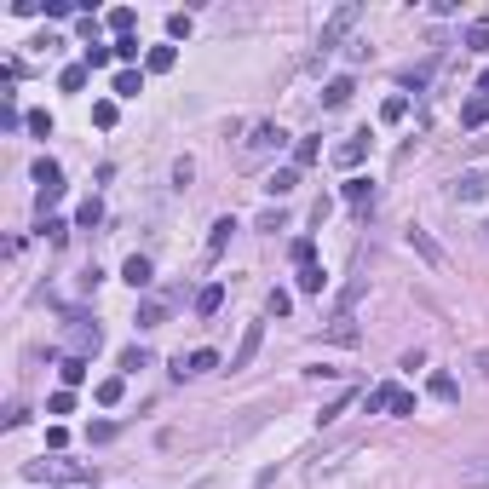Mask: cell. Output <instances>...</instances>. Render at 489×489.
Returning <instances> with one entry per match:
<instances>
[{
	"label": "cell",
	"mask_w": 489,
	"mask_h": 489,
	"mask_svg": "<svg viewBox=\"0 0 489 489\" xmlns=\"http://www.w3.org/2000/svg\"><path fill=\"white\" fill-rule=\"evenodd\" d=\"M58 81H64V93H81V86H86V64H69Z\"/></svg>",
	"instance_id": "7402d4cb"
},
{
	"label": "cell",
	"mask_w": 489,
	"mask_h": 489,
	"mask_svg": "<svg viewBox=\"0 0 489 489\" xmlns=\"http://www.w3.org/2000/svg\"><path fill=\"white\" fill-rule=\"evenodd\" d=\"M311 161H317V139H299L294 144V167H311Z\"/></svg>",
	"instance_id": "4316f807"
},
{
	"label": "cell",
	"mask_w": 489,
	"mask_h": 489,
	"mask_svg": "<svg viewBox=\"0 0 489 489\" xmlns=\"http://www.w3.org/2000/svg\"><path fill=\"white\" fill-rule=\"evenodd\" d=\"M288 305H294V299H288V294H282V288H277V294H271V299H265V311H271V317H288Z\"/></svg>",
	"instance_id": "e575fe53"
},
{
	"label": "cell",
	"mask_w": 489,
	"mask_h": 489,
	"mask_svg": "<svg viewBox=\"0 0 489 489\" xmlns=\"http://www.w3.org/2000/svg\"><path fill=\"white\" fill-rule=\"evenodd\" d=\"M115 58H121V64H132V58H139V40L121 35V40H115Z\"/></svg>",
	"instance_id": "d6a6232c"
},
{
	"label": "cell",
	"mask_w": 489,
	"mask_h": 489,
	"mask_svg": "<svg viewBox=\"0 0 489 489\" xmlns=\"http://www.w3.org/2000/svg\"><path fill=\"white\" fill-rule=\"evenodd\" d=\"M345 202H351V207L363 213V207L374 202V185H369V179H345Z\"/></svg>",
	"instance_id": "8fae6325"
},
{
	"label": "cell",
	"mask_w": 489,
	"mask_h": 489,
	"mask_svg": "<svg viewBox=\"0 0 489 489\" xmlns=\"http://www.w3.org/2000/svg\"><path fill=\"white\" fill-rule=\"evenodd\" d=\"M449 196H455V202H489V167H461Z\"/></svg>",
	"instance_id": "7a4b0ae2"
},
{
	"label": "cell",
	"mask_w": 489,
	"mask_h": 489,
	"mask_svg": "<svg viewBox=\"0 0 489 489\" xmlns=\"http://www.w3.org/2000/svg\"><path fill=\"white\" fill-rule=\"evenodd\" d=\"M98 213H104L98 196H86V202H81V225H98Z\"/></svg>",
	"instance_id": "d590c367"
},
{
	"label": "cell",
	"mask_w": 489,
	"mask_h": 489,
	"mask_svg": "<svg viewBox=\"0 0 489 489\" xmlns=\"http://www.w3.org/2000/svg\"><path fill=\"white\" fill-rule=\"evenodd\" d=\"M29 132H40V139H47V132H52V115H47V110H35V115H29Z\"/></svg>",
	"instance_id": "ab89813d"
},
{
	"label": "cell",
	"mask_w": 489,
	"mask_h": 489,
	"mask_svg": "<svg viewBox=\"0 0 489 489\" xmlns=\"http://www.w3.org/2000/svg\"><path fill=\"white\" fill-rule=\"evenodd\" d=\"M357 18H363V6H357V0H345V6H334V18H328V23H323V35H317V64H323V58H328V52L340 47V40H345V29L357 23Z\"/></svg>",
	"instance_id": "6da1fadb"
},
{
	"label": "cell",
	"mask_w": 489,
	"mask_h": 489,
	"mask_svg": "<svg viewBox=\"0 0 489 489\" xmlns=\"http://www.w3.org/2000/svg\"><path fill=\"white\" fill-rule=\"evenodd\" d=\"M363 156H369V132H351V139L334 150V161H340V167H357Z\"/></svg>",
	"instance_id": "277c9868"
},
{
	"label": "cell",
	"mask_w": 489,
	"mask_h": 489,
	"mask_svg": "<svg viewBox=\"0 0 489 489\" xmlns=\"http://www.w3.org/2000/svg\"><path fill=\"white\" fill-rule=\"evenodd\" d=\"M294 185H299V167H277L271 179H265V190H271V196H288Z\"/></svg>",
	"instance_id": "30bf717a"
},
{
	"label": "cell",
	"mask_w": 489,
	"mask_h": 489,
	"mask_svg": "<svg viewBox=\"0 0 489 489\" xmlns=\"http://www.w3.org/2000/svg\"><path fill=\"white\" fill-rule=\"evenodd\" d=\"M47 409H52V415H69V409H75V391H69V386L52 391V403H47Z\"/></svg>",
	"instance_id": "4dcf8cb0"
},
{
	"label": "cell",
	"mask_w": 489,
	"mask_h": 489,
	"mask_svg": "<svg viewBox=\"0 0 489 489\" xmlns=\"http://www.w3.org/2000/svg\"><path fill=\"white\" fill-rule=\"evenodd\" d=\"M219 305H225V288H219V282L196 294V311H202V317H213V311H219Z\"/></svg>",
	"instance_id": "e0dca14e"
},
{
	"label": "cell",
	"mask_w": 489,
	"mask_h": 489,
	"mask_svg": "<svg viewBox=\"0 0 489 489\" xmlns=\"http://www.w3.org/2000/svg\"><path fill=\"white\" fill-rule=\"evenodd\" d=\"M403 115H409V98H386L380 104V121H403Z\"/></svg>",
	"instance_id": "484cf974"
},
{
	"label": "cell",
	"mask_w": 489,
	"mask_h": 489,
	"mask_svg": "<svg viewBox=\"0 0 489 489\" xmlns=\"http://www.w3.org/2000/svg\"><path fill=\"white\" fill-rule=\"evenodd\" d=\"M472 369H478V374L489 380V351H478V357H472Z\"/></svg>",
	"instance_id": "60d3db41"
},
{
	"label": "cell",
	"mask_w": 489,
	"mask_h": 489,
	"mask_svg": "<svg viewBox=\"0 0 489 489\" xmlns=\"http://www.w3.org/2000/svg\"><path fill=\"white\" fill-rule=\"evenodd\" d=\"M432 397H443V403H455L461 391H455V380H449V374H432Z\"/></svg>",
	"instance_id": "d4e9b609"
},
{
	"label": "cell",
	"mask_w": 489,
	"mask_h": 489,
	"mask_svg": "<svg viewBox=\"0 0 489 489\" xmlns=\"http://www.w3.org/2000/svg\"><path fill=\"white\" fill-rule=\"evenodd\" d=\"M478 98H489V69H483V75H478Z\"/></svg>",
	"instance_id": "b9f144b4"
},
{
	"label": "cell",
	"mask_w": 489,
	"mask_h": 489,
	"mask_svg": "<svg viewBox=\"0 0 489 489\" xmlns=\"http://www.w3.org/2000/svg\"><path fill=\"white\" fill-rule=\"evenodd\" d=\"M190 179H196V161L179 156V161H173V185H190Z\"/></svg>",
	"instance_id": "83f0119b"
},
{
	"label": "cell",
	"mask_w": 489,
	"mask_h": 489,
	"mask_svg": "<svg viewBox=\"0 0 489 489\" xmlns=\"http://www.w3.org/2000/svg\"><path fill=\"white\" fill-rule=\"evenodd\" d=\"M167 323V299H144L139 305V328H161Z\"/></svg>",
	"instance_id": "7c38bea8"
},
{
	"label": "cell",
	"mask_w": 489,
	"mask_h": 489,
	"mask_svg": "<svg viewBox=\"0 0 489 489\" xmlns=\"http://www.w3.org/2000/svg\"><path fill=\"white\" fill-rule=\"evenodd\" d=\"M121 369H127V374L150 369V351H144V345H127V351H121Z\"/></svg>",
	"instance_id": "d6986e66"
},
{
	"label": "cell",
	"mask_w": 489,
	"mask_h": 489,
	"mask_svg": "<svg viewBox=\"0 0 489 489\" xmlns=\"http://www.w3.org/2000/svg\"><path fill=\"white\" fill-rule=\"evenodd\" d=\"M259 340H265V328H259V323H248V334H242V345H236V357H231V369H248V363H253V351H259Z\"/></svg>",
	"instance_id": "8992f818"
},
{
	"label": "cell",
	"mask_w": 489,
	"mask_h": 489,
	"mask_svg": "<svg viewBox=\"0 0 489 489\" xmlns=\"http://www.w3.org/2000/svg\"><path fill=\"white\" fill-rule=\"evenodd\" d=\"M483 115H489V98H472V104L461 110V121H466V127H483Z\"/></svg>",
	"instance_id": "603a6c76"
},
{
	"label": "cell",
	"mask_w": 489,
	"mask_h": 489,
	"mask_svg": "<svg viewBox=\"0 0 489 489\" xmlns=\"http://www.w3.org/2000/svg\"><path fill=\"white\" fill-rule=\"evenodd\" d=\"M409 248H415V253H420L426 265H443V248H437V242H432L426 231H409Z\"/></svg>",
	"instance_id": "9c48e42d"
},
{
	"label": "cell",
	"mask_w": 489,
	"mask_h": 489,
	"mask_svg": "<svg viewBox=\"0 0 489 489\" xmlns=\"http://www.w3.org/2000/svg\"><path fill=\"white\" fill-rule=\"evenodd\" d=\"M167 35H173V40H185V35H190V18H185V12H173V18H167Z\"/></svg>",
	"instance_id": "836d02e7"
},
{
	"label": "cell",
	"mask_w": 489,
	"mask_h": 489,
	"mask_svg": "<svg viewBox=\"0 0 489 489\" xmlns=\"http://www.w3.org/2000/svg\"><path fill=\"white\" fill-rule=\"evenodd\" d=\"M466 47H472V52H489V18H478V23L466 29Z\"/></svg>",
	"instance_id": "ffe728a7"
},
{
	"label": "cell",
	"mask_w": 489,
	"mask_h": 489,
	"mask_svg": "<svg viewBox=\"0 0 489 489\" xmlns=\"http://www.w3.org/2000/svg\"><path fill=\"white\" fill-rule=\"evenodd\" d=\"M351 93H357V86H351V75H340V81H328V86H323V104H328V110H340V104H351Z\"/></svg>",
	"instance_id": "52a82bcc"
},
{
	"label": "cell",
	"mask_w": 489,
	"mask_h": 489,
	"mask_svg": "<svg viewBox=\"0 0 489 489\" xmlns=\"http://www.w3.org/2000/svg\"><path fill=\"white\" fill-rule=\"evenodd\" d=\"M483 236H489V225H483Z\"/></svg>",
	"instance_id": "7bdbcfd3"
},
{
	"label": "cell",
	"mask_w": 489,
	"mask_h": 489,
	"mask_svg": "<svg viewBox=\"0 0 489 489\" xmlns=\"http://www.w3.org/2000/svg\"><path fill=\"white\" fill-rule=\"evenodd\" d=\"M110 29H115V35H127V29H132V12H127V6H115V12H110Z\"/></svg>",
	"instance_id": "74e56055"
},
{
	"label": "cell",
	"mask_w": 489,
	"mask_h": 489,
	"mask_svg": "<svg viewBox=\"0 0 489 489\" xmlns=\"http://www.w3.org/2000/svg\"><path fill=\"white\" fill-rule=\"evenodd\" d=\"M150 69H156V75L173 69V47H156V52H150Z\"/></svg>",
	"instance_id": "f35d334b"
},
{
	"label": "cell",
	"mask_w": 489,
	"mask_h": 489,
	"mask_svg": "<svg viewBox=\"0 0 489 489\" xmlns=\"http://www.w3.org/2000/svg\"><path fill=\"white\" fill-rule=\"evenodd\" d=\"M282 225H288V213H282V207H271V213L259 219V231H282Z\"/></svg>",
	"instance_id": "8d00e7d4"
},
{
	"label": "cell",
	"mask_w": 489,
	"mask_h": 489,
	"mask_svg": "<svg viewBox=\"0 0 489 489\" xmlns=\"http://www.w3.org/2000/svg\"><path fill=\"white\" fill-rule=\"evenodd\" d=\"M121 277H127L132 288H150V259H144V253H132V259L121 265Z\"/></svg>",
	"instance_id": "ba28073f"
},
{
	"label": "cell",
	"mask_w": 489,
	"mask_h": 489,
	"mask_svg": "<svg viewBox=\"0 0 489 489\" xmlns=\"http://www.w3.org/2000/svg\"><path fill=\"white\" fill-rule=\"evenodd\" d=\"M81 380H86V357H69L64 363V386H81Z\"/></svg>",
	"instance_id": "f1b7e54d"
},
{
	"label": "cell",
	"mask_w": 489,
	"mask_h": 489,
	"mask_svg": "<svg viewBox=\"0 0 489 489\" xmlns=\"http://www.w3.org/2000/svg\"><path fill=\"white\" fill-rule=\"evenodd\" d=\"M299 294H323V271H317V265H305V271H299Z\"/></svg>",
	"instance_id": "cb8c5ba5"
},
{
	"label": "cell",
	"mask_w": 489,
	"mask_h": 489,
	"mask_svg": "<svg viewBox=\"0 0 489 489\" xmlns=\"http://www.w3.org/2000/svg\"><path fill=\"white\" fill-rule=\"evenodd\" d=\"M282 139H288V132H282L277 121H259V127H253V139H248V150H242V156H248V161H259V156H271V150H282Z\"/></svg>",
	"instance_id": "3957f363"
},
{
	"label": "cell",
	"mask_w": 489,
	"mask_h": 489,
	"mask_svg": "<svg viewBox=\"0 0 489 489\" xmlns=\"http://www.w3.org/2000/svg\"><path fill=\"white\" fill-rule=\"evenodd\" d=\"M328 340H334V345H357V317H334Z\"/></svg>",
	"instance_id": "9a60e30c"
},
{
	"label": "cell",
	"mask_w": 489,
	"mask_h": 489,
	"mask_svg": "<svg viewBox=\"0 0 489 489\" xmlns=\"http://www.w3.org/2000/svg\"><path fill=\"white\" fill-rule=\"evenodd\" d=\"M179 369H185V374H207V369H219V351H213V345H196L190 357H179Z\"/></svg>",
	"instance_id": "5b68a950"
},
{
	"label": "cell",
	"mask_w": 489,
	"mask_h": 489,
	"mask_svg": "<svg viewBox=\"0 0 489 489\" xmlns=\"http://www.w3.org/2000/svg\"><path fill=\"white\" fill-rule=\"evenodd\" d=\"M461 483H466V489H489V455L472 461V466H461Z\"/></svg>",
	"instance_id": "4fadbf2b"
},
{
	"label": "cell",
	"mask_w": 489,
	"mask_h": 489,
	"mask_svg": "<svg viewBox=\"0 0 489 489\" xmlns=\"http://www.w3.org/2000/svg\"><path fill=\"white\" fill-rule=\"evenodd\" d=\"M98 345H104V334H98V323H93V328H86V323L75 328V351H81V357H86V351H98Z\"/></svg>",
	"instance_id": "ac0fdd59"
},
{
	"label": "cell",
	"mask_w": 489,
	"mask_h": 489,
	"mask_svg": "<svg viewBox=\"0 0 489 489\" xmlns=\"http://www.w3.org/2000/svg\"><path fill=\"white\" fill-rule=\"evenodd\" d=\"M288 253H294V265H299V271H305V265H311V253H317V248H311V236H299V242H294Z\"/></svg>",
	"instance_id": "1f68e13d"
},
{
	"label": "cell",
	"mask_w": 489,
	"mask_h": 489,
	"mask_svg": "<svg viewBox=\"0 0 489 489\" xmlns=\"http://www.w3.org/2000/svg\"><path fill=\"white\" fill-rule=\"evenodd\" d=\"M98 403H104V409L121 403V380H104V386H98Z\"/></svg>",
	"instance_id": "f546056e"
},
{
	"label": "cell",
	"mask_w": 489,
	"mask_h": 489,
	"mask_svg": "<svg viewBox=\"0 0 489 489\" xmlns=\"http://www.w3.org/2000/svg\"><path fill=\"white\" fill-rule=\"evenodd\" d=\"M391 403H397V386H374V391L363 397V409H369V415H380V409H391Z\"/></svg>",
	"instance_id": "5bb4252c"
},
{
	"label": "cell",
	"mask_w": 489,
	"mask_h": 489,
	"mask_svg": "<svg viewBox=\"0 0 489 489\" xmlns=\"http://www.w3.org/2000/svg\"><path fill=\"white\" fill-rule=\"evenodd\" d=\"M231 231H236V219H219V225H213V236H207V253H219V248H225V242H231Z\"/></svg>",
	"instance_id": "44dd1931"
},
{
	"label": "cell",
	"mask_w": 489,
	"mask_h": 489,
	"mask_svg": "<svg viewBox=\"0 0 489 489\" xmlns=\"http://www.w3.org/2000/svg\"><path fill=\"white\" fill-rule=\"evenodd\" d=\"M115 93H121V98H139V93H144V75H139V69H121V75H115Z\"/></svg>",
	"instance_id": "2e32d148"
}]
</instances>
